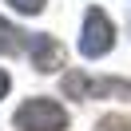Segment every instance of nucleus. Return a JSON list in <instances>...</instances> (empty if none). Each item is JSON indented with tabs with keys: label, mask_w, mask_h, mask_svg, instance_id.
I'll list each match as a JSON object with an SVG mask.
<instances>
[{
	"label": "nucleus",
	"mask_w": 131,
	"mask_h": 131,
	"mask_svg": "<svg viewBox=\"0 0 131 131\" xmlns=\"http://www.w3.org/2000/svg\"><path fill=\"white\" fill-rule=\"evenodd\" d=\"M64 95L68 99H91V95H127L131 99V83L127 80H88L80 72L64 75Z\"/></svg>",
	"instance_id": "obj_3"
},
{
	"label": "nucleus",
	"mask_w": 131,
	"mask_h": 131,
	"mask_svg": "<svg viewBox=\"0 0 131 131\" xmlns=\"http://www.w3.org/2000/svg\"><path fill=\"white\" fill-rule=\"evenodd\" d=\"M12 8H20V12H28V16H36V12L44 8V0H12Z\"/></svg>",
	"instance_id": "obj_7"
},
{
	"label": "nucleus",
	"mask_w": 131,
	"mask_h": 131,
	"mask_svg": "<svg viewBox=\"0 0 131 131\" xmlns=\"http://www.w3.org/2000/svg\"><path fill=\"white\" fill-rule=\"evenodd\" d=\"M28 52H32V68L36 72H56V68H64V44L56 40V36H28Z\"/></svg>",
	"instance_id": "obj_4"
},
{
	"label": "nucleus",
	"mask_w": 131,
	"mask_h": 131,
	"mask_svg": "<svg viewBox=\"0 0 131 131\" xmlns=\"http://www.w3.org/2000/svg\"><path fill=\"white\" fill-rule=\"evenodd\" d=\"M24 48H28V36L20 32L16 24H8V20L0 16V52H8V56H20Z\"/></svg>",
	"instance_id": "obj_5"
},
{
	"label": "nucleus",
	"mask_w": 131,
	"mask_h": 131,
	"mask_svg": "<svg viewBox=\"0 0 131 131\" xmlns=\"http://www.w3.org/2000/svg\"><path fill=\"white\" fill-rule=\"evenodd\" d=\"M115 44V24L107 20L103 8H88V16H83V40H80V52L88 60H99L107 56Z\"/></svg>",
	"instance_id": "obj_2"
},
{
	"label": "nucleus",
	"mask_w": 131,
	"mask_h": 131,
	"mask_svg": "<svg viewBox=\"0 0 131 131\" xmlns=\"http://www.w3.org/2000/svg\"><path fill=\"white\" fill-rule=\"evenodd\" d=\"M95 131H131V115L111 111V115H103V119L95 123Z\"/></svg>",
	"instance_id": "obj_6"
},
{
	"label": "nucleus",
	"mask_w": 131,
	"mask_h": 131,
	"mask_svg": "<svg viewBox=\"0 0 131 131\" xmlns=\"http://www.w3.org/2000/svg\"><path fill=\"white\" fill-rule=\"evenodd\" d=\"M12 123H16L20 131H64L68 127V111L56 103V99L40 95V99H28V103L16 111Z\"/></svg>",
	"instance_id": "obj_1"
},
{
	"label": "nucleus",
	"mask_w": 131,
	"mask_h": 131,
	"mask_svg": "<svg viewBox=\"0 0 131 131\" xmlns=\"http://www.w3.org/2000/svg\"><path fill=\"white\" fill-rule=\"evenodd\" d=\"M8 88H12V80H8V72H0V99L8 95Z\"/></svg>",
	"instance_id": "obj_8"
}]
</instances>
